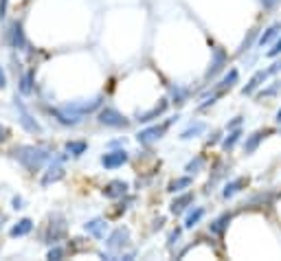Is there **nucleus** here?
Returning <instances> with one entry per match:
<instances>
[{
    "instance_id": "nucleus-1",
    "label": "nucleus",
    "mask_w": 281,
    "mask_h": 261,
    "mask_svg": "<svg viewBox=\"0 0 281 261\" xmlns=\"http://www.w3.org/2000/svg\"><path fill=\"white\" fill-rule=\"evenodd\" d=\"M11 158H16L27 171H40L46 162H51L53 154L46 147H38V145H18L11 149Z\"/></svg>"
},
{
    "instance_id": "nucleus-2",
    "label": "nucleus",
    "mask_w": 281,
    "mask_h": 261,
    "mask_svg": "<svg viewBox=\"0 0 281 261\" xmlns=\"http://www.w3.org/2000/svg\"><path fill=\"white\" fill-rule=\"evenodd\" d=\"M66 220H64L62 213H53L51 215V222L46 226V233H44V241L46 244H57L62 237H66Z\"/></svg>"
},
{
    "instance_id": "nucleus-3",
    "label": "nucleus",
    "mask_w": 281,
    "mask_h": 261,
    "mask_svg": "<svg viewBox=\"0 0 281 261\" xmlns=\"http://www.w3.org/2000/svg\"><path fill=\"white\" fill-rule=\"evenodd\" d=\"M14 106H16V110H18V119H20V125L25 127V130L29 132V134H42V125L38 123V121L33 119V114L29 112V108L22 103V99H18V95H16V99H14Z\"/></svg>"
},
{
    "instance_id": "nucleus-4",
    "label": "nucleus",
    "mask_w": 281,
    "mask_h": 261,
    "mask_svg": "<svg viewBox=\"0 0 281 261\" xmlns=\"http://www.w3.org/2000/svg\"><path fill=\"white\" fill-rule=\"evenodd\" d=\"M97 121L101 125H106V127H128L130 125V121L125 119L117 108H110V106L101 108L99 114H97Z\"/></svg>"
},
{
    "instance_id": "nucleus-5",
    "label": "nucleus",
    "mask_w": 281,
    "mask_h": 261,
    "mask_svg": "<svg viewBox=\"0 0 281 261\" xmlns=\"http://www.w3.org/2000/svg\"><path fill=\"white\" fill-rule=\"evenodd\" d=\"M174 119H169L167 123L163 125H152V127H147V130H141L139 134H136V141H139L141 145H152V143H156L158 138H163V134L167 132V127H169V123Z\"/></svg>"
},
{
    "instance_id": "nucleus-6",
    "label": "nucleus",
    "mask_w": 281,
    "mask_h": 261,
    "mask_svg": "<svg viewBox=\"0 0 281 261\" xmlns=\"http://www.w3.org/2000/svg\"><path fill=\"white\" fill-rule=\"evenodd\" d=\"M64 158H66V156L51 158V165H49V169H46V173H44V178H42V182H40L42 187H49V185H53V182H57V180L64 178V167H62Z\"/></svg>"
},
{
    "instance_id": "nucleus-7",
    "label": "nucleus",
    "mask_w": 281,
    "mask_h": 261,
    "mask_svg": "<svg viewBox=\"0 0 281 261\" xmlns=\"http://www.w3.org/2000/svg\"><path fill=\"white\" fill-rule=\"evenodd\" d=\"M51 114L55 117L62 125H79L81 123V114H77L73 112L68 106H64V108H51Z\"/></svg>"
},
{
    "instance_id": "nucleus-8",
    "label": "nucleus",
    "mask_w": 281,
    "mask_h": 261,
    "mask_svg": "<svg viewBox=\"0 0 281 261\" xmlns=\"http://www.w3.org/2000/svg\"><path fill=\"white\" fill-rule=\"evenodd\" d=\"M128 160H130V156H128V151H125V149L108 151V154L101 156V165H104L106 169H117V167H123Z\"/></svg>"
},
{
    "instance_id": "nucleus-9",
    "label": "nucleus",
    "mask_w": 281,
    "mask_h": 261,
    "mask_svg": "<svg viewBox=\"0 0 281 261\" xmlns=\"http://www.w3.org/2000/svg\"><path fill=\"white\" fill-rule=\"evenodd\" d=\"M226 62H229V57H226V53L222 51L220 46H213V59H211V66H209V70H207V79H213L215 75H218L220 70L226 66Z\"/></svg>"
},
{
    "instance_id": "nucleus-10",
    "label": "nucleus",
    "mask_w": 281,
    "mask_h": 261,
    "mask_svg": "<svg viewBox=\"0 0 281 261\" xmlns=\"http://www.w3.org/2000/svg\"><path fill=\"white\" fill-rule=\"evenodd\" d=\"M128 241H130V230L125 228V226H119L117 230H112V233L108 235L106 246L112 248V250H119V248H123Z\"/></svg>"
},
{
    "instance_id": "nucleus-11",
    "label": "nucleus",
    "mask_w": 281,
    "mask_h": 261,
    "mask_svg": "<svg viewBox=\"0 0 281 261\" xmlns=\"http://www.w3.org/2000/svg\"><path fill=\"white\" fill-rule=\"evenodd\" d=\"M128 189H130V185L125 180H110L108 185L104 187V196L106 198H110V200H117V198H123L125 193H128Z\"/></svg>"
},
{
    "instance_id": "nucleus-12",
    "label": "nucleus",
    "mask_w": 281,
    "mask_h": 261,
    "mask_svg": "<svg viewBox=\"0 0 281 261\" xmlns=\"http://www.w3.org/2000/svg\"><path fill=\"white\" fill-rule=\"evenodd\" d=\"M83 230L88 235H92L95 239H106V233H108V222L101 220V217H95V220L83 224Z\"/></svg>"
},
{
    "instance_id": "nucleus-13",
    "label": "nucleus",
    "mask_w": 281,
    "mask_h": 261,
    "mask_svg": "<svg viewBox=\"0 0 281 261\" xmlns=\"http://www.w3.org/2000/svg\"><path fill=\"white\" fill-rule=\"evenodd\" d=\"M101 101H104V97H95L90 101H79V103H68V108L77 114H81V117H86V114L95 112L97 108H101Z\"/></svg>"
},
{
    "instance_id": "nucleus-14",
    "label": "nucleus",
    "mask_w": 281,
    "mask_h": 261,
    "mask_svg": "<svg viewBox=\"0 0 281 261\" xmlns=\"http://www.w3.org/2000/svg\"><path fill=\"white\" fill-rule=\"evenodd\" d=\"M167 106H169V101H167V99H160L158 106H154L149 112H139V114H136V121H139V123H149V121L158 119L160 114H165Z\"/></svg>"
},
{
    "instance_id": "nucleus-15",
    "label": "nucleus",
    "mask_w": 281,
    "mask_h": 261,
    "mask_svg": "<svg viewBox=\"0 0 281 261\" xmlns=\"http://www.w3.org/2000/svg\"><path fill=\"white\" fill-rule=\"evenodd\" d=\"M9 44L14 48H27V38L25 31H22V22H14L11 24V31H9Z\"/></svg>"
},
{
    "instance_id": "nucleus-16",
    "label": "nucleus",
    "mask_w": 281,
    "mask_h": 261,
    "mask_svg": "<svg viewBox=\"0 0 281 261\" xmlns=\"http://www.w3.org/2000/svg\"><path fill=\"white\" fill-rule=\"evenodd\" d=\"M268 77H270V72H268V68L266 70H257L255 72V75L253 77H250V81L246 83V86H244L242 88V95H253L255 93V90L257 88H259L261 86V83H264L266 79H268Z\"/></svg>"
},
{
    "instance_id": "nucleus-17",
    "label": "nucleus",
    "mask_w": 281,
    "mask_h": 261,
    "mask_svg": "<svg viewBox=\"0 0 281 261\" xmlns=\"http://www.w3.org/2000/svg\"><path fill=\"white\" fill-rule=\"evenodd\" d=\"M33 230V222L29 220V217H22V220H18L14 226H11V230H9V235L11 237H25V235H29Z\"/></svg>"
},
{
    "instance_id": "nucleus-18",
    "label": "nucleus",
    "mask_w": 281,
    "mask_h": 261,
    "mask_svg": "<svg viewBox=\"0 0 281 261\" xmlns=\"http://www.w3.org/2000/svg\"><path fill=\"white\" fill-rule=\"evenodd\" d=\"M189 204H194V193H182V196H178L174 202L169 204V211H171L174 215H180Z\"/></svg>"
},
{
    "instance_id": "nucleus-19",
    "label": "nucleus",
    "mask_w": 281,
    "mask_h": 261,
    "mask_svg": "<svg viewBox=\"0 0 281 261\" xmlns=\"http://www.w3.org/2000/svg\"><path fill=\"white\" fill-rule=\"evenodd\" d=\"M231 213H222L218 217V220H213L211 224H209V230H211L213 235H224L226 233V228H229V224H231Z\"/></svg>"
},
{
    "instance_id": "nucleus-20",
    "label": "nucleus",
    "mask_w": 281,
    "mask_h": 261,
    "mask_svg": "<svg viewBox=\"0 0 281 261\" xmlns=\"http://www.w3.org/2000/svg\"><path fill=\"white\" fill-rule=\"evenodd\" d=\"M246 185H248V180H246V178H235V180L226 182V185H224V191H222V198H226V200L233 198L235 193H240Z\"/></svg>"
},
{
    "instance_id": "nucleus-21",
    "label": "nucleus",
    "mask_w": 281,
    "mask_h": 261,
    "mask_svg": "<svg viewBox=\"0 0 281 261\" xmlns=\"http://www.w3.org/2000/svg\"><path fill=\"white\" fill-rule=\"evenodd\" d=\"M205 130H207V123H205V121H196V123H191L187 130L180 132V138H182V141H189V138H194V136H200Z\"/></svg>"
},
{
    "instance_id": "nucleus-22",
    "label": "nucleus",
    "mask_w": 281,
    "mask_h": 261,
    "mask_svg": "<svg viewBox=\"0 0 281 261\" xmlns=\"http://www.w3.org/2000/svg\"><path fill=\"white\" fill-rule=\"evenodd\" d=\"M187 187H191V176H182V178H176L169 182V187H167V191L169 193H180L184 191Z\"/></svg>"
},
{
    "instance_id": "nucleus-23",
    "label": "nucleus",
    "mask_w": 281,
    "mask_h": 261,
    "mask_svg": "<svg viewBox=\"0 0 281 261\" xmlns=\"http://www.w3.org/2000/svg\"><path fill=\"white\" fill-rule=\"evenodd\" d=\"M279 31H281V22H274L272 27H268V29H266V33H261V38H259V46L270 44V42L279 35Z\"/></svg>"
},
{
    "instance_id": "nucleus-24",
    "label": "nucleus",
    "mask_w": 281,
    "mask_h": 261,
    "mask_svg": "<svg viewBox=\"0 0 281 261\" xmlns=\"http://www.w3.org/2000/svg\"><path fill=\"white\" fill-rule=\"evenodd\" d=\"M240 136H242V130L240 127H233V130H229V136L222 141V149L224 151H231L233 147H235V143L240 141Z\"/></svg>"
},
{
    "instance_id": "nucleus-25",
    "label": "nucleus",
    "mask_w": 281,
    "mask_h": 261,
    "mask_svg": "<svg viewBox=\"0 0 281 261\" xmlns=\"http://www.w3.org/2000/svg\"><path fill=\"white\" fill-rule=\"evenodd\" d=\"M266 134L268 132H255V134H250L246 138V143H244V151H246V154H253V151L257 149V145L261 143V138H264Z\"/></svg>"
},
{
    "instance_id": "nucleus-26",
    "label": "nucleus",
    "mask_w": 281,
    "mask_h": 261,
    "mask_svg": "<svg viewBox=\"0 0 281 261\" xmlns=\"http://www.w3.org/2000/svg\"><path fill=\"white\" fill-rule=\"evenodd\" d=\"M202 217H205V209H202V206H196V209L187 215V220H184V228H194Z\"/></svg>"
},
{
    "instance_id": "nucleus-27",
    "label": "nucleus",
    "mask_w": 281,
    "mask_h": 261,
    "mask_svg": "<svg viewBox=\"0 0 281 261\" xmlns=\"http://www.w3.org/2000/svg\"><path fill=\"white\" fill-rule=\"evenodd\" d=\"M86 149H88V143L86 141H68L66 143V151H68V154H73V156L86 154Z\"/></svg>"
},
{
    "instance_id": "nucleus-28",
    "label": "nucleus",
    "mask_w": 281,
    "mask_h": 261,
    "mask_svg": "<svg viewBox=\"0 0 281 261\" xmlns=\"http://www.w3.org/2000/svg\"><path fill=\"white\" fill-rule=\"evenodd\" d=\"M20 93L31 95L33 93V72H22L20 77Z\"/></svg>"
},
{
    "instance_id": "nucleus-29",
    "label": "nucleus",
    "mask_w": 281,
    "mask_h": 261,
    "mask_svg": "<svg viewBox=\"0 0 281 261\" xmlns=\"http://www.w3.org/2000/svg\"><path fill=\"white\" fill-rule=\"evenodd\" d=\"M202 165H205V156H196L194 160H189L187 162V167H184V171H189V173H198Z\"/></svg>"
},
{
    "instance_id": "nucleus-30",
    "label": "nucleus",
    "mask_w": 281,
    "mask_h": 261,
    "mask_svg": "<svg viewBox=\"0 0 281 261\" xmlns=\"http://www.w3.org/2000/svg\"><path fill=\"white\" fill-rule=\"evenodd\" d=\"M237 77H240V72H237L235 68H231V70H229V75H226L224 79L218 83V86H220V88H231L233 83H237Z\"/></svg>"
},
{
    "instance_id": "nucleus-31",
    "label": "nucleus",
    "mask_w": 281,
    "mask_h": 261,
    "mask_svg": "<svg viewBox=\"0 0 281 261\" xmlns=\"http://www.w3.org/2000/svg\"><path fill=\"white\" fill-rule=\"evenodd\" d=\"M255 35H257V31H250V33H248V38L242 42V46H240V51H237V55H242L244 51H248V48L253 46V40H255Z\"/></svg>"
},
{
    "instance_id": "nucleus-32",
    "label": "nucleus",
    "mask_w": 281,
    "mask_h": 261,
    "mask_svg": "<svg viewBox=\"0 0 281 261\" xmlns=\"http://www.w3.org/2000/svg\"><path fill=\"white\" fill-rule=\"evenodd\" d=\"M187 88H174V103H178V106H180V103H184V99H187Z\"/></svg>"
},
{
    "instance_id": "nucleus-33",
    "label": "nucleus",
    "mask_w": 281,
    "mask_h": 261,
    "mask_svg": "<svg viewBox=\"0 0 281 261\" xmlns=\"http://www.w3.org/2000/svg\"><path fill=\"white\" fill-rule=\"evenodd\" d=\"M62 257H64V248H59V246L53 244L49 254H46V259H62Z\"/></svg>"
},
{
    "instance_id": "nucleus-34",
    "label": "nucleus",
    "mask_w": 281,
    "mask_h": 261,
    "mask_svg": "<svg viewBox=\"0 0 281 261\" xmlns=\"http://www.w3.org/2000/svg\"><path fill=\"white\" fill-rule=\"evenodd\" d=\"M279 53H281V38H279L277 42H274V44H272V48L266 53V55H268V57H277Z\"/></svg>"
},
{
    "instance_id": "nucleus-35",
    "label": "nucleus",
    "mask_w": 281,
    "mask_h": 261,
    "mask_svg": "<svg viewBox=\"0 0 281 261\" xmlns=\"http://www.w3.org/2000/svg\"><path fill=\"white\" fill-rule=\"evenodd\" d=\"M9 136H11V130L7 125H0V143H5V141H9Z\"/></svg>"
},
{
    "instance_id": "nucleus-36",
    "label": "nucleus",
    "mask_w": 281,
    "mask_h": 261,
    "mask_svg": "<svg viewBox=\"0 0 281 261\" xmlns=\"http://www.w3.org/2000/svg\"><path fill=\"white\" fill-rule=\"evenodd\" d=\"M180 239V228H176V230H171V235H169V248L176 244V241Z\"/></svg>"
},
{
    "instance_id": "nucleus-37",
    "label": "nucleus",
    "mask_w": 281,
    "mask_h": 261,
    "mask_svg": "<svg viewBox=\"0 0 281 261\" xmlns=\"http://www.w3.org/2000/svg\"><path fill=\"white\" fill-rule=\"evenodd\" d=\"M218 97H220V95H211V99H207L205 103H200L198 108H200V110H205V108H209V106H213V103L218 101Z\"/></svg>"
},
{
    "instance_id": "nucleus-38",
    "label": "nucleus",
    "mask_w": 281,
    "mask_h": 261,
    "mask_svg": "<svg viewBox=\"0 0 281 261\" xmlns=\"http://www.w3.org/2000/svg\"><path fill=\"white\" fill-rule=\"evenodd\" d=\"M7 5H9V0H0V20L7 16Z\"/></svg>"
},
{
    "instance_id": "nucleus-39",
    "label": "nucleus",
    "mask_w": 281,
    "mask_h": 261,
    "mask_svg": "<svg viewBox=\"0 0 281 261\" xmlns=\"http://www.w3.org/2000/svg\"><path fill=\"white\" fill-rule=\"evenodd\" d=\"M11 204H14V209L18 211V209H22V204H25V202H22V198H20V196H16L14 200H11Z\"/></svg>"
},
{
    "instance_id": "nucleus-40",
    "label": "nucleus",
    "mask_w": 281,
    "mask_h": 261,
    "mask_svg": "<svg viewBox=\"0 0 281 261\" xmlns=\"http://www.w3.org/2000/svg\"><path fill=\"white\" fill-rule=\"evenodd\" d=\"M7 86V75H5V68L0 66V88H5Z\"/></svg>"
},
{
    "instance_id": "nucleus-41",
    "label": "nucleus",
    "mask_w": 281,
    "mask_h": 261,
    "mask_svg": "<svg viewBox=\"0 0 281 261\" xmlns=\"http://www.w3.org/2000/svg\"><path fill=\"white\" fill-rule=\"evenodd\" d=\"M281 70V62H274L270 68H268V72H270V75H277V72Z\"/></svg>"
},
{
    "instance_id": "nucleus-42",
    "label": "nucleus",
    "mask_w": 281,
    "mask_h": 261,
    "mask_svg": "<svg viewBox=\"0 0 281 261\" xmlns=\"http://www.w3.org/2000/svg\"><path fill=\"white\" fill-rule=\"evenodd\" d=\"M277 3H279V0H261V5H264L266 9H272L274 5H277Z\"/></svg>"
},
{
    "instance_id": "nucleus-43",
    "label": "nucleus",
    "mask_w": 281,
    "mask_h": 261,
    "mask_svg": "<svg viewBox=\"0 0 281 261\" xmlns=\"http://www.w3.org/2000/svg\"><path fill=\"white\" fill-rule=\"evenodd\" d=\"M240 123H242V117H235V121H231V123L226 125V127H229V130H233V127H237Z\"/></svg>"
},
{
    "instance_id": "nucleus-44",
    "label": "nucleus",
    "mask_w": 281,
    "mask_h": 261,
    "mask_svg": "<svg viewBox=\"0 0 281 261\" xmlns=\"http://www.w3.org/2000/svg\"><path fill=\"white\" fill-rule=\"evenodd\" d=\"M5 222H7V215L0 211V230H3V226H5Z\"/></svg>"
},
{
    "instance_id": "nucleus-45",
    "label": "nucleus",
    "mask_w": 281,
    "mask_h": 261,
    "mask_svg": "<svg viewBox=\"0 0 281 261\" xmlns=\"http://www.w3.org/2000/svg\"><path fill=\"white\" fill-rule=\"evenodd\" d=\"M277 123H281V110L277 112Z\"/></svg>"
}]
</instances>
